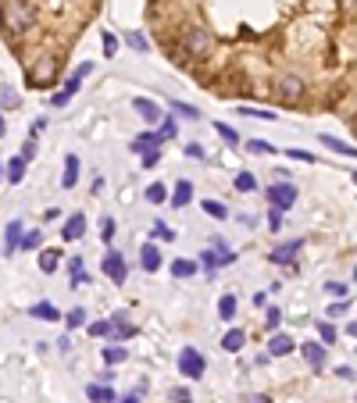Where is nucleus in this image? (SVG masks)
Listing matches in <instances>:
<instances>
[{"label":"nucleus","instance_id":"obj_1","mask_svg":"<svg viewBox=\"0 0 357 403\" xmlns=\"http://www.w3.org/2000/svg\"><path fill=\"white\" fill-rule=\"evenodd\" d=\"M89 72H93V61H82V65H79V68H75V72L65 79V89H61V93H54V97H50V104H54V107H65V104L75 97V93H79V86H82V79H86Z\"/></svg>","mask_w":357,"mask_h":403},{"label":"nucleus","instance_id":"obj_2","mask_svg":"<svg viewBox=\"0 0 357 403\" xmlns=\"http://www.w3.org/2000/svg\"><path fill=\"white\" fill-rule=\"evenodd\" d=\"M183 50H186V57H207V54H211V33H207V29H200V25L186 29Z\"/></svg>","mask_w":357,"mask_h":403},{"label":"nucleus","instance_id":"obj_3","mask_svg":"<svg viewBox=\"0 0 357 403\" xmlns=\"http://www.w3.org/2000/svg\"><path fill=\"white\" fill-rule=\"evenodd\" d=\"M204 367H207V360H204V353L197 350V347H183V353H178V371H183L186 379H204Z\"/></svg>","mask_w":357,"mask_h":403},{"label":"nucleus","instance_id":"obj_4","mask_svg":"<svg viewBox=\"0 0 357 403\" xmlns=\"http://www.w3.org/2000/svg\"><path fill=\"white\" fill-rule=\"evenodd\" d=\"M268 204H272L275 211H289L293 204H296V185L286 178V182H275V185H268Z\"/></svg>","mask_w":357,"mask_h":403},{"label":"nucleus","instance_id":"obj_5","mask_svg":"<svg viewBox=\"0 0 357 403\" xmlns=\"http://www.w3.org/2000/svg\"><path fill=\"white\" fill-rule=\"evenodd\" d=\"M104 275L111 278L114 286H126V278H129V268H126V257L118 254V250H107V254H104Z\"/></svg>","mask_w":357,"mask_h":403},{"label":"nucleus","instance_id":"obj_6","mask_svg":"<svg viewBox=\"0 0 357 403\" xmlns=\"http://www.w3.org/2000/svg\"><path fill=\"white\" fill-rule=\"evenodd\" d=\"M57 75V57H40L33 68H29V82L33 86H50Z\"/></svg>","mask_w":357,"mask_h":403},{"label":"nucleus","instance_id":"obj_7","mask_svg":"<svg viewBox=\"0 0 357 403\" xmlns=\"http://www.w3.org/2000/svg\"><path fill=\"white\" fill-rule=\"evenodd\" d=\"M4 22H8V29H11V33H22V29H29V25H33V11H29L25 4H8Z\"/></svg>","mask_w":357,"mask_h":403},{"label":"nucleus","instance_id":"obj_8","mask_svg":"<svg viewBox=\"0 0 357 403\" xmlns=\"http://www.w3.org/2000/svg\"><path fill=\"white\" fill-rule=\"evenodd\" d=\"M279 97H282L286 104H296V100L304 97V82L296 79V75H282V79H279Z\"/></svg>","mask_w":357,"mask_h":403},{"label":"nucleus","instance_id":"obj_9","mask_svg":"<svg viewBox=\"0 0 357 403\" xmlns=\"http://www.w3.org/2000/svg\"><path fill=\"white\" fill-rule=\"evenodd\" d=\"M132 107H136V114H139L143 121H151V126L165 118L161 104H158V100H151V97H136V100H132Z\"/></svg>","mask_w":357,"mask_h":403},{"label":"nucleus","instance_id":"obj_10","mask_svg":"<svg viewBox=\"0 0 357 403\" xmlns=\"http://www.w3.org/2000/svg\"><path fill=\"white\" fill-rule=\"evenodd\" d=\"M293 350H296V339L286 335V332H275L272 343H268V357H272V360H275V357H289Z\"/></svg>","mask_w":357,"mask_h":403},{"label":"nucleus","instance_id":"obj_11","mask_svg":"<svg viewBox=\"0 0 357 403\" xmlns=\"http://www.w3.org/2000/svg\"><path fill=\"white\" fill-rule=\"evenodd\" d=\"M111 343H126V339H132L136 335V325H129V318H126V311H118L114 318H111Z\"/></svg>","mask_w":357,"mask_h":403},{"label":"nucleus","instance_id":"obj_12","mask_svg":"<svg viewBox=\"0 0 357 403\" xmlns=\"http://www.w3.org/2000/svg\"><path fill=\"white\" fill-rule=\"evenodd\" d=\"M139 268H143L146 275H154V271L161 268V250H158L154 243H143V246H139Z\"/></svg>","mask_w":357,"mask_h":403},{"label":"nucleus","instance_id":"obj_13","mask_svg":"<svg viewBox=\"0 0 357 403\" xmlns=\"http://www.w3.org/2000/svg\"><path fill=\"white\" fill-rule=\"evenodd\" d=\"M82 236H86V214L75 211L72 218L65 222V229H61V239H65V243H75V239H82Z\"/></svg>","mask_w":357,"mask_h":403},{"label":"nucleus","instance_id":"obj_14","mask_svg":"<svg viewBox=\"0 0 357 403\" xmlns=\"http://www.w3.org/2000/svg\"><path fill=\"white\" fill-rule=\"evenodd\" d=\"M301 239H289L286 246H275V250H272V257H268V261H272V264H293V257L296 254H301Z\"/></svg>","mask_w":357,"mask_h":403},{"label":"nucleus","instance_id":"obj_15","mask_svg":"<svg viewBox=\"0 0 357 403\" xmlns=\"http://www.w3.org/2000/svg\"><path fill=\"white\" fill-rule=\"evenodd\" d=\"M132 153H146V150H161V136L158 132H139L132 143H129Z\"/></svg>","mask_w":357,"mask_h":403},{"label":"nucleus","instance_id":"obj_16","mask_svg":"<svg viewBox=\"0 0 357 403\" xmlns=\"http://www.w3.org/2000/svg\"><path fill=\"white\" fill-rule=\"evenodd\" d=\"M301 353H304V360H307L314 371L325 367V347H321V343H301Z\"/></svg>","mask_w":357,"mask_h":403},{"label":"nucleus","instance_id":"obj_17","mask_svg":"<svg viewBox=\"0 0 357 403\" xmlns=\"http://www.w3.org/2000/svg\"><path fill=\"white\" fill-rule=\"evenodd\" d=\"M193 200V185L186 182V178H178L175 182V190H172V200H165V204H172V207H186Z\"/></svg>","mask_w":357,"mask_h":403},{"label":"nucleus","instance_id":"obj_18","mask_svg":"<svg viewBox=\"0 0 357 403\" xmlns=\"http://www.w3.org/2000/svg\"><path fill=\"white\" fill-rule=\"evenodd\" d=\"M243 343H247L243 328H229V332L222 335V350H225V353H240V350H243Z\"/></svg>","mask_w":357,"mask_h":403},{"label":"nucleus","instance_id":"obj_19","mask_svg":"<svg viewBox=\"0 0 357 403\" xmlns=\"http://www.w3.org/2000/svg\"><path fill=\"white\" fill-rule=\"evenodd\" d=\"M22 232H25V225H22V222H11V225L4 229V257H11V254L18 250V239H22Z\"/></svg>","mask_w":357,"mask_h":403},{"label":"nucleus","instance_id":"obj_20","mask_svg":"<svg viewBox=\"0 0 357 403\" xmlns=\"http://www.w3.org/2000/svg\"><path fill=\"white\" fill-rule=\"evenodd\" d=\"M29 314H33V318H40V321H61V311H57L54 303H47V300L33 303V307H29Z\"/></svg>","mask_w":357,"mask_h":403},{"label":"nucleus","instance_id":"obj_21","mask_svg":"<svg viewBox=\"0 0 357 403\" xmlns=\"http://www.w3.org/2000/svg\"><path fill=\"white\" fill-rule=\"evenodd\" d=\"M86 396L93 400V403H114V389L107 382H93V386H86Z\"/></svg>","mask_w":357,"mask_h":403},{"label":"nucleus","instance_id":"obj_22","mask_svg":"<svg viewBox=\"0 0 357 403\" xmlns=\"http://www.w3.org/2000/svg\"><path fill=\"white\" fill-rule=\"evenodd\" d=\"M61 257H65V254L57 250V246L43 250V254H40V271H43V275H54V271H57V264H61Z\"/></svg>","mask_w":357,"mask_h":403},{"label":"nucleus","instance_id":"obj_23","mask_svg":"<svg viewBox=\"0 0 357 403\" xmlns=\"http://www.w3.org/2000/svg\"><path fill=\"white\" fill-rule=\"evenodd\" d=\"M211 246H215V254H218V268H225V264H236V250L222 239V236H215L211 239Z\"/></svg>","mask_w":357,"mask_h":403},{"label":"nucleus","instance_id":"obj_24","mask_svg":"<svg viewBox=\"0 0 357 403\" xmlns=\"http://www.w3.org/2000/svg\"><path fill=\"white\" fill-rule=\"evenodd\" d=\"M318 143H325V146H329L333 153H343V158H357V150L350 146V143H343V139H336V136H318Z\"/></svg>","mask_w":357,"mask_h":403},{"label":"nucleus","instance_id":"obj_25","mask_svg":"<svg viewBox=\"0 0 357 403\" xmlns=\"http://www.w3.org/2000/svg\"><path fill=\"white\" fill-rule=\"evenodd\" d=\"M75 182H79V158H75V153H68V158H65V175H61V185H65V190H72Z\"/></svg>","mask_w":357,"mask_h":403},{"label":"nucleus","instance_id":"obj_26","mask_svg":"<svg viewBox=\"0 0 357 403\" xmlns=\"http://www.w3.org/2000/svg\"><path fill=\"white\" fill-rule=\"evenodd\" d=\"M25 168H29V161H25V158H11V161H8V168H4V172H8V182H11V185H18V182L25 178Z\"/></svg>","mask_w":357,"mask_h":403},{"label":"nucleus","instance_id":"obj_27","mask_svg":"<svg viewBox=\"0 0 357 403\" xmlns=\"http://www.w3.org/2000/svg\"><path fill=\"white\" fill-rule=\"evenodd\" d=\"M236 307H240V300H236L232 293H225V296L218 300V318H222V321H232V318H236Z\"/></svg>","mask_w":357,"mask_h":403},{"label":"nucleus","instance_id":"obj_28","mask_svg":"<svg viewBox=\"0 0 357 403\" xmlns=\"http://www.w3.org/2000/svg\"><path fill=\"white\" fill-rule=\"evenodd\" d=\"M168 111H172V114H178V118H186V121H197V118H200V111H197V107H190V104H183V100H172V104H168Z\"/></svg>","mask_w":357,"mask_h":403},{"label":"nucleus","instance_id":"obj_29","mask_svg":"<svg viewBox=\"0 0 357 403\" xmlns=\"http://www.w3.org/2000/svg\"><path fill=\"white\" fill-rule=\"evenodd\" d=\"M172 275L175 278H193L197 275V261H186V257L183 261H172Z\"/></svg>","mask_w":357,"mask_h":403},{"label":"nucleus","instance_id":"obj_30","mask_svg":"<svg viewBox=\"0 0 357 403\" xmlns=\"http://www.w3.org/2000/svg\"><path fill=\"white\" fill-rule=\"evenodd\" d=\"M40 243H43L40 229H25V232H22V239H18V246H22V250H36Z\"/></svg>","mask_w":357,"mask_h":403},{"label":"nucleus","instance_id":"obj_31","mask_svg":"<svg viewBox=\"0 0 357 403\" xmlns=\"http://www.w3.org/2000/svg\"><path fill=\"white\" fill-rule=\"evenodd\" d=\"M158 136H161V143H172V139L178 136V121H175L172 114H168V118L161 121V129H158Z\"/></svg>","mask_w":357,"mask_h":403},{"label":"nucleus","instance_id":"obj_32","mask_svg":"<svg viewBox=\"0 0 357 403\" xmlns=\"http://www.w3.org/2000/svg\"><path fill=\"white\" fill-rule=\"evenodd\" d=\"M126 357H129V353H126V347H118V343H114V347H104V364H107V367L122 364Z\"/></svg>","mask_w":357,"mask_h":403},{"label":"nucleus","instance_id":"obj_33","mask_svg":"<svg viewBox=\"0 0 357 403\" xmlns=\"http://www.w3.org/2000/svg\"><path fill=\"white\" fill-rule=\"evenodd\" d=\"M200 207L211 214V218H218V222H225L229 218V207L225 204H218V200H200Z\"/></svg>","mask_w":357,"mask_h":403},{"label":"nucleus","instance_id":"obj_34","mask_svg":"<svg viewBox=\"0 0 357 403\" xmlns=\"http://www.w3.org/2000/svg\"><path fill=\"white\" fill-rule=\"evenodd\" d=\"M18 107V93L11 86H0V111H15Z\"/></svg>","mask_w":357,"mask_h":403},{"label":"nucleus","instance_id":"obj_35","mask_svg":"<svg viewBox=\"0 0 357 403\" xmlns=\"http://www.w3.org/2000/svg\"><path fill=\"white\" fill-rule=\"evenodd\" d=\"M143 197L151 200V204H165V200H168V190H165L161 182H151V185H146V193H143Z\"/></svg>","mask_w":357,"mask_h":403},{"label":"nucleus","instance_id":"obj_36","mask_svg":"<svg viewBox=\"0 0 357 403\" xmlns=\"http://www.w3.org/2000/svg\"><path fill=\"white\" fill-rule=\"evenodd\" d=\"M61 318H65L68 328H82V325H86V307H72V311L61 314Z\"/></svg>","mask_w":357,"mask_h":403},{"label":"nucleus","instance_id":"obj_37","mask_svg":"<svg viewBox=\"0 0 357 403\" xmlns=\"http://www.w3.org/2000/svg\"><path fill=\"white\" fill-rule=\"evenodd\" d=\"M215 132L229 143V146H236V143H240V132H236L232 126H225V121H215Z\"/></svg>","mask_w":357,"mask_h":403},{"label":"nucleus","instance_id":"obj_38","mask_svg":"<svg viewBox=\"0 0 357 403\" xmlns=\"http://www.w3.org/2000/svg\"><path fill=\"white\" fill-rule=\"evenodd\" d=\"M236 190H240V193H254L257 190V178L250 172H240V175H236Z\"/></svg>","mask_w":357,"mask_h":403},{"label":"nucleus","instance_id":"obj_39","mask_svg":"<svg viewBox=\"0 0 357 403\" xmlns=\"http://www.w3.org/2000/svg\"><path fill=\"white\" fill-rule=\"evenodd\" d=\"M318 339H321V347H329V343H336V328H333L329 321H318Z\"/></svg>","mask_w":357,"mask_h":403},{"label":"nucleus","instance_id":"obj_40","mask_svg":"<svg viewBox=\"0 0 357 403\" xmlns=\"http://www.w3.org/2000/svg\"><path fill=\"white\" fill-rule=\"evenodd\" d=\"M126 40H129V47H132L136 54H146V50H151V43H146V36H143V33H129Z\"/></svg>","mask_w":357,"mask_h":403},{"label":"nucleus","instance_id":"obj_41","mask_svg":"<svg viewBox=\"0 0 357 403\" xmlns=\"http://www.w3.org/2000/svg\"><path fill=\"white\" fill-rule=\"evenodd\" d=\"M197 268L215 271V268H218V254H215V250H200V264H197Z\"/></svg>","mask_w":357,"mask_h":403},{"label":"nucleus","instance_id":"obj_42","mask_svg":"<svg viewBox=\"0 0 357 403\" xmlns=\"http://www.w3.org/2000/svg\"><path fill=\"white\" fill-rule=\"evenodd\" d=\"M114 229H118V225H114L111 214H107V218H100V239H104V243H111V239H114Z\"/></svg>","mask_w":357,"mask_h":403},{"label":"nucleus","instance_id":"obj_43","mask_svg":"<svg viewBox=\"0 0 357 403\" xmlns=\"http://www.w3.org/2000/svg\"><path fill=\"white\" fill-rule=\"evenodd\" d=\"M154 239H165V243H175V229H168L165 222H154Z\"/></svg>","mask_w":357,"mask_h":403},{"label":"nucleus","instance_id":"obj_44","mask_svg":"<svg viewBox=\"0 0 357 403\" xmlns=\"http://www.w3.org/2000/svg\"><path fill=\"white\" fill-rule=\"evenodd\" d=\"M240 114H247V118H264V121H275L279 114H272V111H257V107H240Z\"/></svg>","mask_w":357,"mask_h":403},{"label":"nucleus","instance_id":"obj_45","mask_svg":"<svg viewBox=\"0 0 357 403\" xmlns=\"http://www.w3.org/2000/svg\"><path fill=\"white\" fill-rule=\"evenodd\" d=\"M247 150H250V153H275V146H272V143H264V139H250Z\"/></svg>","mask_w":357,"mask_h":403},{"label":"nucleus","instance_id":"obj_46","mask_svg":"<svg viewBox=\"0 0 357 403\" xmlns=\"http://www.w3.org/2000/svg\"><path fill=\"white\" fill-rule=\"evenodd\" d=\"M264 321H268V328H279V321H282V311H279V307H268V311H264Z\"/></svg>","mask_w":357,"mask_h":403},{"label":"nucleus","instance_id":"obj_47","mask_svg":"<svg viewBox=\"0 0 357 403\" xmlns=\"http://www.w3.org/2000/svg\"><path fill=\"white\" fill-rule=\"evenodd\" d=\"M18 158H25V161H33V158H36V136H29V139H25V146H22Z\"/></svg>","mask_w":357,"mask_h":403},{"label":"nucleus","instance_id":"obj_48","mask_svg":"<svg viewBox=\"0 0 357 403\" xmlns=\"http://www.w3.org/2000/svg\"><path fill=\"white\" fill-rule=\"evenodd\" d=\"M325 293H333V296H343V300H350V286H343V282H329V286H325Z\"/></svg>","mask_w":357,"mask_h":403},{"label":"nucleus","instance_id":"obj_49","mask_svg":"<svg viewBox=\"0 0 357 403\" xmlns=\"http://www.w3.org/2000/svg\"><path fill=\"white\" fill-rule=\"evenodd\" d=\"M186 158H193V161H204V158H207V150H204L200 143H186Z\"/></svg>","mask_w":357,"mask_h":403},{"label":"nucleus","instance_id":"obj_50","mask_svg":"<svg viewBox=\"0 0 357 403\" xmlns=\"http://www.w3.org/2000/svg\"><path fill=\"white\" fill-rule=\"evenodd\" d=\"M82 286H89V271H72V289H82Z\"/></svg>","mask_w":357,"mask_h":403},{"label":"nucleus","instance_id":"obj_51","mask_svg":"<svg viewBox=\"0 0 357 403\" xmlns=\"http://www.w3.org/2000/svg\"><path fill=\"white\" fill-rule=\"evenodd\" d=\"M347 311H350V300H343V303H333V307H329V311H325V314H329V318H343Z\"/></svg>","mask_w":357,"mask_h":403},{"label":"nucleus","instance_id":"obj_52","mask_svg":"<svg viewBox=\"0 0 357 403\" xmlns=\"http://www.w3.org/2000/svg\"><path fill=\"white\" fill-rule=\"evenodd\" d=\"M139 158H143V168H154L161 161V150H146V153H139Z\"/></svg>","mask_w":357,"mask_h":403},{"label":"nucleus","instance_id":"obj_53","mask_svg":"<svg viewBox=\"0 0 357 403\" xmlns=\"http://www.w3.org/2000/svg\"><path fill=\"white\" fill-rule=\"evenodd\" d=\"M100 43H104V54H107V57H114V54H118V40H114L111 33H104V40H100Z\"/></svg>","mask_w":357,"mask_h":403},{"label":"nucleus","instance_id":"obj_54","mask_svg":"<svg viewBox=\"0 0 357 403\" xmlns=\"http://www.w3.org/2000/svg\"><path fill=\"white\" fill-rule=\"evenodd\" d=\"M111 332V321H89V335H107Z\"/></svg>","mask_w":357,"mask_h":403},{"label":"nucleus","instance_id":"obj_55","mask_svg":"<svg viewBox=\"0 0 357 403\" xmlns=\"http://www.w3.org/2000/svg\"><path fill=\"white\" fill-rule=\"evenodd\" d=\"M268 225H272V232H279V229H282V211L272 207V214H268Z\"/></svg>","mask_w":357,"mask_h":403},{"label":"nucleus","instance_id":"obj_56","mask_svg":"<svg viewBox=\"0 0 357 403\" xmlns=\"http://www.w3.org/2000/svg\"><path fill=\"white\" fill-rule=\"evenodd\" d=\"M289 158H293V161H307V165H314V153H307V150H289Z\"/></svg>","mask_w":357,"mask_h":403},{"label":"nucleus","instance_id":"obj_57","mask_svg":"<svg viewBox=\"0 0 357 403\" xmlns=\"http://www.w3.org/2000/svg\"><path fill=\"white\" fill-rule=\"evenodd\" d=\"M172 400H175V403H193V400H190V389H175Z\"/></svg>","mask_w":357,"mask_h":403},{"label":"nucleus","instance_id":"obj_58","mask_svg":"<svg viewBox=\"0 0 357 403\" xmlns=\"http://www.w3.org/2000/svg\"><path fill=\"white\" fill-rule=\"evenodd\" d=\"M336 375H340V379H347V382H354V367L347 364V367H340V371H336Z\"/></svg>","mask_w":357,"mask_h":403},{"label":"nucleus","instance_id":"obj_59","mask_svg":"<svg viewBox=\"0 0 357 403\" xmlns=\"http://www.w3.org/2000/svg\"><path fill=\"white\" fill-rule=\"evenodd\" d=\"M254 364H257V367H264V364H272V357H268V350H264V353H257V360H254Z\"/></svg>","mask_w":357,"mask_h":403},{"label":"nucleus","instance_id":"obj_60","mask_svg":"<svg viewBox=\"0 0 357 403\" xmlns=\"http://www.w3.org/2000/svg\"><path fill=\"white\" fill-rule=\"evenodd\" d=\"M118 403H139V393H136V389H132V393H129V396H122V400H118Z\"/></svg>","mask_w":357,"mask_h":403},{"label":"nucleus","instance_id":"obj_61","mask_svg":"<svg viewBox=\"0 0 357 403\" xmlns=\"http://www.w3.org/2000/svg\"><path fill=\"white\" fill-rule=\"evenodd\" d=\"M82 268V257H68V271H79Z\"/></svg>","mask_w":357,"mask_h":403},{"label":"nucleus","instance_id":"obj_62","mask_svg":"<svg viewBox=\"0 0 357 403\" xmlns=\"http://www.w3.org/2000/svg\"><path fill=\"white\" fill-rule=\"evenodd\" d=\"M250 403H272V400H268V396H250Z\"/></svg>","mask_w":357,"mask_h":403},{"label":"nucleus","instance_id":"obj_63","mask_svg":"<svg viewBox=\"0 0 357 403\" xmlns=\"http://www.w3.org/2000/svg\"><path fill=\"white\" fill-rule=\"evenodd\" d=\"M4 132H8V126H4V114H0V139H4Z\"/></svg>","mask_w":357,"mask_h":403}]
</instances>
